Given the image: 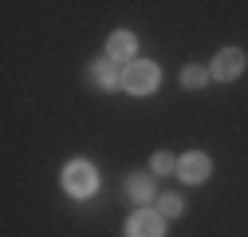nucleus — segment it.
<instances>
[{
  "label": "nucleus",
  "instance_id": "7ed1b4c3",
  "mask_svg": "<svg viewBox=\"0 0 248 237\" xmlns=\"http://www.w3.org/2000/svg\"><path fill=\"white\" fill-rule=\"evenodd\" d=\"M126 233L130 237H166V218L158 210H138L126 221Z\"/></svg>",
  "mask_w": 248,
  "mask_h": 237
},
{
  "label": "nucleus",
  "instance_id": "f03ea898",
  "mask_svg": "<svg viewBox=\"0 0 248 237\" xmlns=\"http://www.w3.org/2000/svg\"><path fill=\"white\" fill-rule=\"evenodd\" d=\"M95 186H99V174H95V166L91 162H71L67 170H63V190L71 194V198H91L95 194Z\"/></svg>",
  "mask_w": 248,
  "mask_h": 237
},
{
  "label": "nucleus",
  "instance_id": "9b49d317",
  "mask_svg": "<svg viewBox=\"0 0 248 237\" xmlns=\"http://www.w3.org/2000/svg\"><path fill=\"white\" fill-rule=\"evenodd\" d=\"M173 170H177V158L173 154H166V151L154 154V174H173Z\"/></svg>",
  "mask_w": 248,
  "mask_h": 237
},
{
  "label": "nucleus",
  "instance_id": "39448f33",
  "mask_svg": "<svg viewBox=\"0 0 248 237\" xmlns=\"http://www.w3.org/2000/svg\"><path fill=\"white\" fill-rule=\"evenodd\" d=\"M177 170H181V178H185V182H205V178H209V170H213V162H209V154L193 151V154H185V158L177 162Z\"/></svg>",
  "mask_w": 248,
  "mask_h": 237
},
{
  "label": "nucleus",
  "instance_id": "6e6552de",
  "mask_svg": "<svg viewBox=\"0 0 248 237\" xmlns=\"http://www.w3.org/2000/svg\"><path fill=\"white\" fill-rule=\"evenodd\" d=\"M126 190H130L134 202H150V198H154V182H150L146 174H134L130 182H126Z\"/></svg>",
  "mask_w": 248,
  "mask_h": 237
},
{
  "label": "nucleus",
  "instance_id": "f257e3e1",
  "mask_svg": "<svg viewBox=\"0 0 248 237\" xmlns=\"http://www.w3.org/2000/svg\"><path fill=\"white\" fill-rule=\"evenodd\" d=\"M158 79H162V71H158V64H150V59H134V64L122 71V87H126L130 95H150L154 87H158Z\"/></svg>",
  "mask_w": 248,
  "mask_h": 237
},
{
  "label": "nucleus",
  "instance_id": "423d86ee",
  "mask_svg": "<svg viewBox=\"0 0 248 237\" xmlns=\"http://www.w3.org/2000/svg\"><path fill=\"white\" fill-rule=\"evenodd\" d=\"M134 44H138V40H134L130 32H114L110 44H107V59H114V64H118V59H130V55H134Z\"/></svg>",
  "mask_w": 248,
  "mask_h": 237
},
{
  "label": "nucleus",
  "instance_id": "0eeeda50",
  "mask_svg": "<svg viewBox=\"0 0 248 237\" xmlns=\"http://www.w3.org/2000/svg\"><path fill=\"white\" fill-rule=\"evenodd\" d=\"M91 71H95V83H99V87H118V68H114V59H99Z\"/></svg>",
  "mask_w": 248,
  "mask_h": 237
},
{
  "label": "nucleus",
  "instance_id": "1a4fd4ad",
  "mask_svg": "<svg viewBox=\"0 0 248 237\" xmlns=\"http://www.w3.org/2000/svg\"><path fill=\"white\" fill-rule=\"evenodd\" d=\"M181 83H185V87H205V83H209V71H205V68H185V71H181Z\"/></svg>",
  "mask_w": 248,
  "mask_h": 237
},
{
  "label": "nucleus",
  "instance_id": "9d476101",
  "mask_svg": "<svg viewBox=\"0 0 248 237\" xmlns=\"http://www.w3.org/2000/svg\"><path fill=\"white\" fill-rule=\"evenodd\" d=\"M158 214H162V218H177V214H181V198H177V194H166V198L158 202Z\"/></svg>",
  "mask_w": 248,
  "mask_h": 237
},
{
  "label": "nucleus",
  "instance_id": "20e7f679",
  "mask_svg": "<svg viewBox=\"0 0 248 237\" xmlns=\"http://www.w3.org/2000/svg\"><path fill=\"white\" fill-rule=\"evenodd\" d=\"M240 71H244V51H236V48H225L221 55L213 59V75H217V79H225V83L236 79Z\"/></svg>",
  "mask_w": 248,
  "mask_h": 237
}]
</instances>
